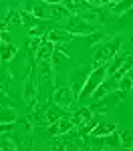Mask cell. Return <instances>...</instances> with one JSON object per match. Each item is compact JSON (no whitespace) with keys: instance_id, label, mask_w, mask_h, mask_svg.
<instances>
[{"instance_id":"obj_12","label":"cell","mask_w":133,"mask_h":151,"mask_svg":"<svg viewBox=\"0 0 133 151\" xmlns=\"http://www.w3.org/2000/svg\"><path fill=\"white\" fill-rule=\"evenodd\" d=\"M32 75H35V69H28L26 79H24V89H22V99H24V101H32V99L36 97L35 83H32Z\"/></svg>"},{"instance_id":"obj_2","label":"cell","mask_w":133,"mask_h":151,"mask_svg":"<svg viewBox=\"0 0 133 151\" xmlns=\"http://www.w3.org/2000/svg\"><path fill=\"white\" fill-rule=\"evenodd\" d=\"M105 77H107V69H105V65H101V67L93 69L89 75H87V79H85V85H83V89H81L79 99H91V95L95 93V89L105 81Z\"/></svg>"},{"instance_id":"obj_11","label":"cell","mask_w":133,"mask_h":151,"mask_svg":"<svg viewBox=\"0 0 133 151\" xmlns=\"http://www.w3.org/2000/svg\"><path fill=\"white\" fill-rule=\"evenodd\" d=\"M18 48L12 45L10 40H0V60L2 63H10L12 58L16 57Z\"/></svg>"},{"instance_id":"obj_13","label":"cell","mask_w":133,"mask_h":151,"mask_svg":"<svg viewBox=\"0 0 133 151\" xmlns=\"http://www.w3.org/2000/svg\"><path fill=\"white\" fill-rule=\"evenodd\" d=\"M117 129V125L115 123H97L95 127L91 129V137H105V135H109V133H113Z\"/></svg>"},{"instance_id":"obj_7","label":"cell","mask_w":133,"mask_h":151,"mask_svg":"<svg viewBox=\"0 0 133 151\" xmlns=\"http://www.w3.org/2000/svg\"><path fill=\"white\" fill-rule=\"evenodd\" d=\"M93 119V111H91V107H79V109H75L71 111V121L75 127H81L85 125L87 121H91Z\"/></svg>"},{"instance_id":"obj_8","label":"cell","mask_w":133,"mask_h":151,"mask_svg":"<svg viewBox=\"0 0 133 151\" xmlns=\"http://www.w3.org/2000/svg\"><path fill=\"white\" fill-rule=\"evenodd\" d=\"M67 111L69 109H63V107H59L57 103H47L45 105V113H47V123H57L60 117L67 115Z\"/></svg>"},{"instance_id":"obj_22","label":"cell","mask_w":133,"mask_h":151,"mask_svg":"<svg viewBox=\"0 0 133 151\" xmlns=\"http://www.w3.org/2000/svg\"><path fill=\"white\" fill-rule=\"evenodd\" d=\"M14 123H0V137H8Z\"/></svg>"},{"instance_id":"obj_4","label":"cell","mask_w":133,"mask_h":151,"mask_svg":"<svg viewBox=\"0 0 133 151\" xmlns=\"http://www.w3.org/2000/svg\"><path fill=\"white\" fill-rule=\"evenodd\" d=\"M117 89H119V81H115L113 77H109V79L105 77V81L95 89V93L91 95V99H95V101H97V99H101V97H105V95L113 93V91H117Z\"/></svg>"},{"instance_id":"obj_25","label":"cell","mask_w":133,"mask_h":151,"mask_svg":"<svg viewBox=\"0 0 133 151\" xmlns=\"http://www.w3.org/2000/svg\"><path fill=\"white\" fill-rule=\"evenodd\" d=\"M89 4H93V6H99V0H87Z\"/></svg>"},{"instance_id":"obj_23","label":"cell","mask_w":133,"mask_h":151,"mask_svg":"<svg viewBox=\"0 0 133 151\" xmlns=\"http://www.w3.org/2000/svg\"><path fill=\"white\" fill-rule=\"evenodd\" d=\"M0 149H16V145L6 137H0Z\"/></svg>"},{"instance_id":"obj_28","label":"cell","mask_w":133,"mask_h":151,"mask_svg":"<svg viewBox=\"0 0 133 151\" xmlns=\"http://www.w3.org/2000/svg\"><path fill=\"white\" fill-rule=\"evenodd\" d=\"M0 107H2V105H0Z\"/></svg>"},{"instance_id":"obj_1","label":"cell","mask_w":133,"mask_h":151,"mask_svg":"<svg viewBox=\"0 0 133 151\" xmlns=\"http://www.w3.org/2000/svg\"><path fill=\"white\" fill-rule=\"evenodd\" d=\"M121 47V38L117 36V38H105L103 42H99L97 47H93V69H97V67H101V65H107V60L117 50H119Z\"/></svg>"},{"instance_id":"obj_15","label":"cell","mask_w":133,"mask_h":151,"mask_svg":"<svg viewBox=\"0 0 133 151\" xmlns=\"http://www.w3.org/2000/svg\"><path fill=\"white\" fill-rule=\"evenodd\" d=\"M121 147V137H119V131H113L103 137V149H119Z\"/></svg>"},{"instance_id":"obj_6","label":"cell","mask_w":133,"mask_h":151,"mask_svg":"<svg viewBox=\"0 0 133 151\" xmlns=\"http://www.w3.org/2000/svg\"><path fill=\"white\" fill-rule=\"evenodd\" d=\"M129 57H131L129 52H125V50H121V48H119V50H117V52H115V55H113V57L107 60V65H105V69H107V77H111V75L119 69V67H121V65H123V63H125Z\"/></svg>"},{"instance_id":"obj_24","label":"cell","mask_w":133,"mask_h":151,"mask_svg":"<svg viewBox=\"0 0 133 151\" xmlns=\"http://www.w3.org/2000/svg\"><path fill=\"white\" fill-rule=\"evenodd\" d=\"M45 4H60V0H42Z\"/></svg>"},{"instance_id":"obj_3","label":"cell","mask_w":133,"mask_h":151,"mask_svg":"<svg viewBox=\"0 0 133 151\" xmlns=\"http://www.w3.org/2000/svg\"><path fill=\"white\" fill-rule=\"evenodd\" d=\"M50 101L57 103L59 107H63V109H69V107L77 101V95H75V91L71 89V85H59V87L52 89Z\"/></svg>"},{"instance_id":"obj_9","label":"cell","mask_w":133,"mask_h":151,"mask_svg":"<svg viewBox=\"0 0 133 151\" xmlns=\"http://www.w3.org/2000/svg\"><path fill=\"white\" fill-rule=\"evenodd\" d=\"M47 38L55 45V47H63V45L71 42L75 36H73L69 30H67V32H59V30H50V28H48V30H47Z\"/></svg>"},{"instance_id":"obj_21","label":"cell","mask_w":133,"mask_h":151,"mask_svg":"<svg viewBox=\"0 0 133 151\" xmlns=\"http://www.w3.org/2000/svg\"><path fill=\"white\" fill-rule=\"evenodd\" d=\"M107 36L105 35H101V32H91V35H87V40L91 42V47H97L99 42H103Z\"/></svg>"},{"instance_id":"obj_14","label":"cell","mask_w":133,"mask_h":151,"mask_svg":"<svg viewBox=\"0 0 133 151\" xmlns=\"http://www.w3.org/2000/svg\"><path fill=\"white\" fill-rule=\"evenodd\" d=\"M48 6V16L47 18H50V20H59V18H63V16H71V12L67 10L65 6H60V4H47Z\"/></svg>"},{"instance_id":"obj_10","label":"cell","mask_w":133,"mask_h":151,"mask_svg":"<svg viewBox=\"0 0 133 151\" xmlns=\"http://www.w3.org/2000/svg\"><path fill=\"white\" fill-rule=\"evenodd\" d=\"M38 81H40V85L52 83V63L50 60H40L38 63Z\"/></svg>"},{"instance_id":"obj_19","label":"cell","mask_w":133,"mask_h":151,"mask_svg":"<svg viewBox=\"0 0 133 151\" xmlns=\"http://www.w3.org/2000/svg\"><path fill=\"white\" fill-rule=\"evenodd\" d=\"M30 14H32V16H36V18H47V4H45V2L32 4V8H30Z\"/></svg>"},{"instance_id":"obj_5","label":"cell","mask_w":133,"mask_h":151,"mask_svg":"<svg viewBox=\"0 0 133 151\" xmlns=\"http://www.w3.org/2000/svg\"><path fill=\"white\" fill-rule=\"evenodd\" d=\"M52 52H55V45L47 38V35H42V42H40V47L36 48V55H35L36 65L40 60H50L52 58Z\"/></svg>"},{"instance_id":"obj_20","label":"cell","mask_w":133,"mask_h":151,"mask_svg":"<svg viewBox=\"0 0 133 151\" xmlns=\"http://www.w3.org/2000/svg\"><path fill=\"white\" fill-rule=\"evenodd\" d=\"M131 89H133V81L127 77V75H123V77L119 79V91H121L123 95H127Z\"/></svg>"},{"instance_id":"obj_26","label":"cell","mask_w":133,"mask_h":151,"mask_svg":"<svg viewBox=\"0 0 133 151\" xmlns=\"http://www.w3.org/2000/svg\"><path fill=\"white\" fill-rule=\"evenodd\" d=\"M109 0H99V6H101V4H107Z\"/></svg>"},{"instance_id":"obj_18","label":"cell","mask_w":133,"mask_h":151,"mask_svg":"<svg viewBox=\"0 0 133 151\" xmlns=\"http://www.w3.org/2000/svg\"><path fill=\"white\" fill-rule=\"evenodd\" d=\"M14 121H16V113H14V109L0 107V123H14Z\"/></svg>"},{"instance_id":"obj_17","label":"cell","mask_w":133,"mask_h":151,"mask_svg":"<svg viewBox=\"0 0 133 151\" xmlns=\"http://www.w3.org/2000/svg\"><path fill=\"white\" fill-rule=\"evenodd\" d=\"M119 137H121V147L133 149V129H121Z\"/></svg>"},{"instance_id":"obj_27","label":"cell","mask_w":133,"mask_h":151,"mask_svg":"<svg viewBox=\"0 0 133 151\" xmlns=\"http://www.w3.org/2000/svg\"><path fill=\"white\" fill-rule=\"evenodd\" d=\"M115 2H117V0H115Z\"/></svg>"},{"instance_id":"obj_16","label":"cell","mask_w":133,"mask_h":151,"mask_svg":"<svg viewBox=\"0 0 133 151\" xmlns=\"http://www.w3.org/2000/svg\"><path fill=\"white\" fill-rule=\"evenodd\" d=\"M129 8H133V0H117V2L111 4V12L115 16H123Z\"/></svg>"}]
</instances>
